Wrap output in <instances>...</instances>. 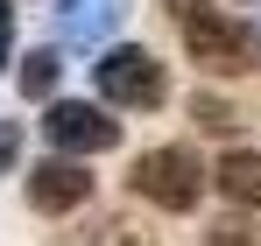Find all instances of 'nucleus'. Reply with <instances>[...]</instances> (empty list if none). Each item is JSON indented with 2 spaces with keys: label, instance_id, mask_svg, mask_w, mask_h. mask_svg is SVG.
<instances>
[{
  "label": "nucleus",
  "instance_id": "1",
  "mask_svg": "<svg viewBox=\"0 0 261 246\" xmlns=\"http://www.w3.org/2000/svg\"><path fill=\"white\" fill-rule=\"evenodd\" d=\"M170 21L184 28V49H191V64H205L212 78L226 71H247V36L219 14L212 0H170Z\"/></svg>",
  "mask_w": 261,
  "mask_h": 246
},
{
  "label": "nucleus",
  "instance_id": "2",
  "mask_svg": "<svg viewBox=\"0 0 261 246\" xmlns=\"http://www.w3.org/2000/svg\"><path fill=\"white\" fill-rule=\"evenodd\" d=\"M134 190H141L148 204H163V211H191L205 197V169H198L191 148H148V155L134 162Z\"/></svg>",
  "mask_w": 261,
  "mask_h": 246
},
{
  "label": "nucleus",
  "instance_id": "3",
  "mask_svg": "<svg viewBox=\"0 0 261 246\" xmlns=\"http://www.w3.org/2000/svg\"><path fill=\"white\" fill-rule=\"evenodd\" d=\"M99 91H106L113 106L148 113V106H163V64H155L148 49H106V56H99Z\"/></svg>",
  "mask_w": 261,
  "mask_h": 246
},
{
  "label": "nucleus",
  "instance_id": "4",
  "mask_svg": "<svg viewBox=\"0 0 261 246\" xmlns=\"http://www.w3.org/2000/svg\"><path fill=\"white\" fill-rule=\"evenodd\" d=\"M43 134L57 141V148H64V155H99V148H113V141H120V127L106 120L99 106H78V99H64V106H49Z\"/></svg>",
  "mask_w": 261,
  "mask_h": 246
},
{
  "label": "nucleus",
  "instance_id": "5",
  "mask_svg": "<svg viewBox=\"0 0 261 246\" xmlns=\"http://www.w3.org/2000/svg\"><path fill=\"white\" fill-rule=\"evenodd\" d=\"M85 197H92V176L78 162H64V148H57L49 162L29 169V204H36V211H78Z\"/></svg>",
  "mask_w": 261,
  "mask_h": 246
},
{
  "label": "nucleus",
  "instance_id": "6",
  "mask_svg": "<svg viewBox=\"0 0 261 246\" xmlns=\"http://www.w3.org/2000/svg\"><path fill=\"white\" fill-rule=\"evenodd\" d=\"M120 14H127V0H57L64 42H106L113 28H120Z\"/></svg>",
  "mask_w": 261,
  "mask_h": 246
},
{
  "label": "nucleus",
  "instance_id": "7",
  "mask_svg": "<svg viewBox=\"0 0 261 246\" xmlns=\"http://www.w3.org/2000/svg\"><path fill=\"white\" fill-rule=\"evenodd\" d=\"M219 190H226L233 204H254L261 211V155H254V148H240V155L219 162Z\"/></svg>",
  "mask_w": 261,
  "mask_h": 246
},
{
  "label": "nucleus",
  "instance_id": "8",
  "mask_svg": "<svg viewBox=\"0 0 261 246\" xmlns=\"http://www.w3.org/2000/svg\"><path fill=\"white\" fill-rule=\"evenodd\" d=\"M21 84L43 99L49 84H57V49H36V56H21Z\"/></svg>",
  "mask_w": 261,
  "mask_h": 246
},
{
  "label": "nucleus",
  "instance_id": "9",
  "mask_svg": "<svg viewBox=\"0 0 261 246\" xmlns=\"http://www.w3.org/2000/svg\"><path fill=\"white\" fill-rule=\"evenodd\" d=\"M212 246H261V232L247 218H226V225H212Z\"/></svg>",
  "mask_w": 261,
  "mask_h": 246
},
{
  "label": "nucleus",
  "instance_id": "10",
  "mask_svg": "<svg viewBox=\"0 0 261 246\" xmlns=\"http://www.w3.org/2000/svg\"><path fill=\"white\" fill-rule=\"evenodd\" d=\"M14 148H21V127H14V120H0V169L14 162Z\"/></svg>",
  "mask_w": 261,
  "mask_h": 246
},
{
  "label": "nucleus",
  "instance_id": "11",
  "mask_svg": "<svg viewBox=\"0 0 261 246\" xmlns=\"http://www.w3.org/2000/svg\"><path fill=\"white\" fill-rule=\"evenodd\" d=\"M7 42H14V7L0 0V71H7Z\"/></svg>",
  "mask_w": 261,
  "mask_h": 246
}]
</instances>
